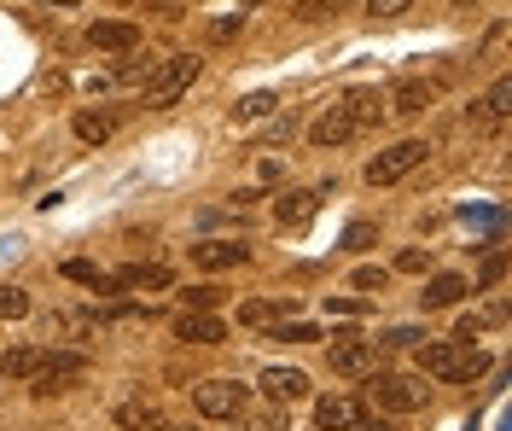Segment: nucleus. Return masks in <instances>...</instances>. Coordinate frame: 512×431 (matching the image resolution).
<instances>
[{"instance_id":"473e14b6","label":"nucleus","mask_w":512,"mask_h":431,"mask_svg":"<svg viewBox=\"0 0 512 431\" xmlns=\"http://www.w3.org/2000/svg\"><path fill=\"white\" fill-rule=\"evenodd\" d=\"M419 338H425V332H419V327H390V332H384V338H379V344H390V350H414Z\"/></svg>"},{"instance_id":"423d86ee","label":"nucleus","mask_w":512,"mask_h":431,"mask_svg":"<svg viewBox=\"0 0 512 431\" xmlns=\"http://www.w3.org/2000/svg\"><path fill=\"white\" fill-rule=\"evenodd\" d=\"M338 344L326 350V362L332 373H344V379H361V373H373V344L367 338H350V332H332Z\"/></svg>"},{"instance_id":"58836bf2","label":"nucleus","mask_w":512,"mask_h":431,"mask_svg":"<svg viewBox=\"0 0 512 431\" xmlns=\"http://www.w3.org/2000/svg\"><path fill=\"white\" fill-rule=\"evenodd\" d=\"M169 431H181V426H169Z\"/></svg>"},{"instance_id":"4468645a","label":"nucleus","mask_w":512,"mask_h":431,"mask_svg":"<svg viewBox=\"0 0 512 431\" xmlns=\"http://www.w3.org/2000/svg\"><path fill=\"white\" fill-rule=\"evenodd\" d=\"M460 298H466V280L460 274H431L425 292H419V309H454Z\"/></svg>"},{"instance_id":"aec40b11","label":"nucleus","mask_w":512,"mask_h":431,"mask_svg":"<svg viewBox=\"0 0 512 431\" xmlns=\"http://www.w3.org/2000/svg\"><path fill=\"white\" fill-rule=\"evenodd\" d=\"M117 426L123 431H169V420H163L152 402H123L117 408Z\"/></svg>"},{"instance_id":"c756f323","label":"nucleus","mask_w":512,"mask_h":431,"mask_svg":"<svg viewBox=\"0 0 512 431\" xmlns=\"http://www.w3.org/2000/svg\"><path fill=\"white\" fill-rule=\"evenodd\" d=\"M373 239H379V228H373V222H350V228H344V251H367Z\"/></svg>"},{"instance_id":"c85d7f7f","label":"nucleus","mask_w":512,"mask_h":431,"mask_svg":"<svg viewBox=\"0 0 512 431\" xmlns=\"http://www.w3.org/2000/svg\"><path fill=\"white\" fill-rule=\"evenodd\" d=\"M181 298H187L192 315H210V309L222 303V292H216V286H192V292H181Z\"/></svg>"},{"instance_id":"393cba45","label":"nucleus","mask_w":512,"mask_h":431,"mask_svg":"<svg viewBox=\"0 0 512 431\" xmlns=\"http://www.w3.org/2000/svg\"><path fill=\"white\" fill-rule=\"evenodd\" d=\"M76 140H88V146L111 140V117L105 111H76Z\"/></svg>"},{"instance_id":"4c0bfd02","label":"nucleus","mask_w":512,"mask_h":431,"mask_svg":"<svg viewBox=\"0 0 512 431\" xmlns=\"http://www.w3.org/2000/svg\"><path fill=\"white\" fill-rule=\"evenodd\" d=\"M47 6H70V0H47Z\"/></svg>"},{"instance_id":"0eeeda50","label":"nucleus","mask_w":512,"mask_h":431,"mask_svg":"<svg viewBox=\"0 0 512 431\" xmlns=\"http://www.w3.org/2000/svg\"><path fill=\"white\" fill-rule=\"evenodd\" d=\"M88 373V362L82 356H70V350H59V356H41V373H35V397H53V391H64L70 379H82Z\"/></svg>"},{"instance_id":"412c9836","label":"nucleus","mask_w":512,"mask_h":431,"mask_svg":"<svg viewBox=\"0 0 512 431\" xmlns=\"http://www.w3.org/2000/svg\"><path fill=\"white\" fill-rule=\"evenodd\" d=\"M507 100H512L507 76H495V88H489V94L472 105V123H507Z\"/></svg>"},{"instance_id":"7ed1b4c3","label":"nucleus","mask_w":512,"mask_h":431,"mask_svg":"<svg viewBox=\"0 0 512 431\" xmlns=\"http://www.w3.org/2000/svg\"><path fill=\"white\" fill-rule=\"evenodd\" d=\"M192 82H198V59L192 53H175V59H158V70H152V82H146V105H181V94H187Z\"/></svg>"},{"instance_id":"bb28decb","label":"nucleus","mask_w":512,"mask_h":431,"mask_svg":"<svg viewBox=\"0 0 512 431\" xmlns=\"http://www.w3.org/2000/svg\"><path fill=\"white\" fill-rule=\"evenodd\" d=\"M332 12H344V0H297V18H303V24H320V18H332Z\"/></svg>"},{"instance_id":"e433bc0d","label":"nucleus","mask_w":512,"mask_h":431,"mask_svg":"<svg viewBox=\"0 0 512 431\" xmlns=\"http://www.w3.org/2000/svg\"><path fill=\"white\" fill-rule=\"evenodd\" d=\"M326 309H332V315H367L361 298H326Z\"/></svg>"},{"instance_id":"2eb2a0df","label":"nucleus","mask_w":512,"mask_h":431,"mask_svg":"<svg viewBox=\"0 0 512 431\" xmlns=\"http://www.w3.org/2000/svg\"><path fill=\"white\" fill-rule=\"evenodd\" d=\"M262 391L274 402H297V397H309V379H303L297 367H268V373H262Z\"/></svg>"},{"instance_id":"f3484780","label":"nucleus","mask_w":512,"mask_h":431,"mask_svg":"<svg viewBox=\"0 0 512 431\" xmlns=\"http://www.w3.org/2000/svg\"><path fill=\"white\" fill-rule=\"evenodd\" d=\"M338 105L350 111L355 129H367V123H379V117H384V94H379V88H355V94H344Z\"/></svg>"},{"instance_id":"5701e85b","label":"nucleus","mask_w":512,"mask_h":431,"mask_svg":"<svg viewBox=\"0 0 512 431\" xmlns=\"http://www.w3.org/2000/svg\"><path fill=\"white\" fill-rule=\"evenodd\" d=\"M64 280H76V286H94V292H111V274H105L99 263H82V257H76V263H64Z\"/></svg>"},{"instance_id":"dca6fc26","label":"nucleus","mask_w":512,"mask_h":431,"mask_svg":"<svg viewBox=\"0 0 512 431\" xmlns=\"http://www.w3.org/2000/svg\"><path fill=\"white\" fill-rule=\"evenodd\" d=\"M175 338H181V344H222L227 338V327L222 321H216V315H181V321H175Z\"/></svg>"},{"instance_id":"f8f14e48","label":"nucleus","mask_w":512,"mask_h":431,"mask_svg":"<svg viewBox=\"0 0 512 431\" xmlns=\"http://www.w3.org/2000/svg\"><path fill=\"white\" fill-rule=\"evenodd\" d=\"M315 420H320V431H355L361 420H367V408H361L355 397H320Z\"/></svg>"},{"instance_id":"1a4fd4ad","label":"nucleus","mask_w":512,"mask_h":431,"mask_svg":"<svg viewBox=\"0 0 512 431\" xmlns=\"http://www.w3.org/2000/svg\"><path fill=\"white\" fill-rule=\"evenodd\" d=\"M355 134V123H350V111L344 105H326L315 123H309V146H320V152H332V146H344Z\"/></svg>"},{"instance_id":"7c9ffc66","label":"nucleus","mask_w":512,"mask_h":431,"mask_svg":"<svg viewBox=\"0 0 512 431\" xmlns=\"http://www.w3.org/2000/svg\"><path fill=\"white\" fill-rule=\"evenodd\" d=\"M291 134H297V117H291V111H274V123H268L262 140H268V146H280V140H291Z\"/></svg>"},{"instance_id":"2f4dec72","label":"nucleus","mask_w":512,"mask_h":431,"mask_svg":"<svg viewBox=\"0 0 512 431\" xmlns=\"http://www.w3.org/2000/svg\"><path fill=\"white\" fill-rule=\"evenodd\" d=\"M274 338H286V344H315L320 332L309 327V321H280V332H274Z\"/></svg>"},{"instance_id":"9d476101","label":"nucleus","mask_w":512,"mask_h":431,"mask_svg":"<svg viewBox=\"0 0 512 431\" xmlns=\"http://www.w3.org/2000/svg\"><path fill=\"white\" fill-rule=\"evenodd\" d=\"M192 263L198 268H239V263H251V245L245 239H204V245H192Z\"/></svg>"},{"instance_id":"b1692460","label":"nucleus","mask_w":512,"mask_h":431,"mask_svg":"<svg viewBox=\"0 0 512 431\" xmlns=\"http://www.w3.org/2000/svg\"><path fill=\"white\" fill-rule=\"evenodd\" d=\"M274 111H280L274 94H245V100L233 105V123H256V117H274Z\"/></svg>"},{"instance_id":"20e7f679","label":"nucleus","mask_w":512,"mask_h":431,"mask_svg":"<svg viewBox=\"0 0 512 431\" xmlns=\"http://www.w3.org/2000/svg\"><path fill=\"white\" fill-rule=\"evenodd\" d=\"M192 408L204 420H233V414H245V385L239 379H198L192 385Z\"/></svg>"},{"instance_id":"a211bd4d","label":"nucleus","mask_w":512,"mask_h":431,"mask_svg":"<svg viewBox=\"0 0 512 431\" xmlns=\"http://www.w3.org/2000/svg\"><path fill=\"white\" fill-rule=\"evenodd\" d=\"M291 315V298H251L239 303V321L245 327H274V321H286Z\"/></svg>"},{"instance_id":"cd10ccee","label":"nucleus","mask_w":512,"mask_h":431,"mask_svg":"<svg viewBox=\"0 0 512 431\" xmlns=\"http://www.w3.org/2000/svg\"><path fill=\"white\" fill-rule=\"evenodd\" d=\"M350 286H355V292H384V286H390V274L367 263V268H355V274H350Z\"/></svg>"},{"instance_id":"f03ea898","label":"nucleus","mask_w":512,"mask_h":431,"mask_svg":"<svg viewBox=\"0 0 512 431\" xmlns=\"http://www.w3.org/2000/svg\"><path fill=\"white\" fill-rule=\"evenodd\" d=\"M367 397L379 402L384 414H414V408H425L431 385L408 379V373H367Z\"/></svg>"},{"instance_id":"ddd939ff","label":"nucleus","mask_w":512,"mask_h":431,"mask_svg":"<svg viewBox=\"0 0 512 431\" xmlns=\"http://www.w3.org/2000/svg\"><path fill=\"white\" fill-rule=\"evenodd\" d=\"M332 187H303V193H280V204H274V216H280V228H303L309 216L320 210V199H326Z\"/></svg>"},{"instance_id":"9b49d317","label":"nucleus","mask_w":512,"mask_h":431,"mask_svg":"<svg viewBox=\"0 0 512 431\" xmlns=\"http://www.w3.org/2000/svg\"><path fill=\"white\" fill-rule=\"evenodd\" d=\"M169 280H175V274L158 268V263H128V268L111 274V292H163Z\"/></svg>"},{"instance_id":"a878e982","label":"nucleus","mask_w":512,"mask_h":431,"mask_svg":"<svg viewBox=\"0 0 512 431\" xmlns=\"http://www.w3.org/2000/svg\"><path fill=\"white\" fill-rule=\"evenodd\" d=\"M30 315V292L24 286H0V321H24Z\"/></svg>"},{"instance_id":"f704fd0d","label":"nucleus","mask_w":512,"mask_h":431,"mask_svg":"<svg viewBox=\"0 0 512 431\" xmlns=\"http://www.w3.org/2000/svg\"><path fill=\"white\" fill-rule=\"evenodd\" d=\"M483 286H501V280H507V257H501V251H495V257H489V263H483V274H478Z\"/></svg>"},{"instance_id":"72a5a7b5","label":"nucleus","mask_w":512,"mask_h":431,"mask_svg":"<svg viewBox=\"0 0 512 431\" xmlns=\"http://www.w3.org/2000/svg\"><path fill=\"white\" fill-rule=\"evenodd\" d=\"M425 263H431V251H419V245H408V251L396 257V274H425Z\"/></svg>"},{"instance_id":"4be33fe9","label":"nucleus","mask_w":512,"mask_h":431,"mask_svg":"<svg viewBox=\"0 0 512 431\" xmlns=\"http://www.w3.org/2000/svg\"><path fill=\"white\" fill-rule=\"evenodd\" d=\"M35 373H41V350H30V344L0 356V379H12V385H18V379H35Z\"/></svg>"},{"instance_id":"6e6552de","label":"nucleus","mask_w":512,"mask_h":431,"mask_svg":"<svg viewBox=\"0 0 512 431\" xmlns=\"http://www.w3.org/2000/svg\"><path fill=\"white\" fill-rule=\"evenodd\" d=\"M88 47H94V53H134V47H140V24H128V18H99V24H88Z\"/></svg>"},{"instance_id":"6ab92c4d","label":"nucleus","mask_w":512,"mask_h":431,"mask_svg":"<svg viewBox=\"0 0 512 431\" xmlns=\"http://www.w3.org/2000/svg\"><path fill=\"white\" fill-rule=\"evenodd\" d=\"M390 111H396V117H419V111H425V105H431V88H425V82H396V88H390Z\"/></svg>"},{"instance_id":"c9c22d12","label":"nucleus","mask_w":512,"mask_h":431,"mask_svg":"<svg viewBox=\"0 0 512 431\" xmlns=\"http://www.w3.org/2000/svg\"><path fill=\"white\" fill-rule=\"evenodd\" d=\"M373 18H396V12H408V0H361Z\"/></svg>"},{"instance_id":"39448f33","label":"nucleus","mask_w":512,"mask_h":431,"mask_svg":"<svg viewBox=\"0 0 512 431\" xmlns=\"http://www.w3.org/2000/svg\"><path fill=\"white\" fill-rule=\"evenodd\" d=\"M425 152H431L425 140H396L390 152H379V158L367 164V181H373V187H390V181H402V175H414V169L425 164Z\"/></svg>"},{"instance_id":"f257e3e1","label":"nucleus","mask_w":512,"mask_h":431,"mask_svg":"<svg viewBox=\"0 0 512 431\" xmlns=\"http://www.w3.org/2000/svg\"><path fill=\"white\" fill-rule=\"evenodd\" d=\"M419 367L431 373V379H443V385H460V379H478L489 356L472 350V344H454V338H437V344H419Z\"/></svg>"}]
</instances>
